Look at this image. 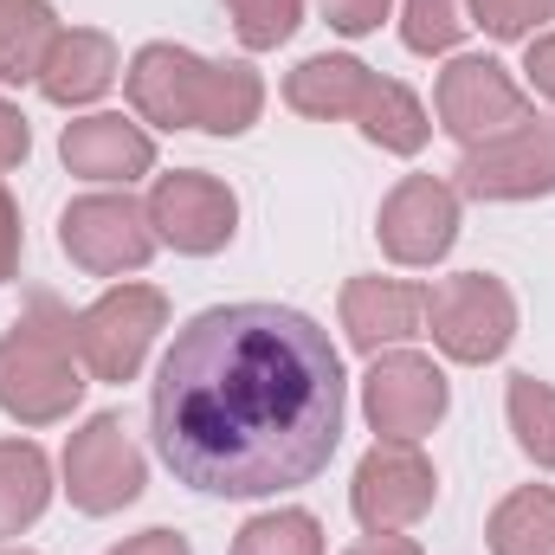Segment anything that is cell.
Instances as JSON below:
<instances>
[{"instance_id":"1","label":"cell","mask_w":555,"mask_h":555,"mask_svg":"<svg viewBox=\"0 0 555 555\" xmlns=\"http://www.w3.org/2000/svg\"><path fill=\"white\" fill-rule=\"evenodd\" d=\"M343 356L291 304H214L155 369V452L201 498H278L343 446Z\"/></svg>"},{"instance_id":"2","label":"cell","mask_w":555,"mask_h":555,"mask_svg":"<svg viewBox=\"0 0 555 555\" xmlns=\"http://www.w3.org/2000/svg\"><path fill=\"white\" fill-rule=\"evenodd\" d=\"M85 362L72 343V310L46 291L26 297V317L0 336V408L20 426H52L78 408Z\"/></svg>"},{"instance_id":"3","label":"cell","mask_w":555,"mask_h":555,"mask_svg":"<svg viewBox=\"0 0 555 555\" xmlns=\"http://www.w3.org/2000/svg\"><path fill=\"white\" fill-rule=\"evenodd\" d=\"M426 330H433V343H439L452 362L485 369V362H498V356L511 349V336H517V297H511L504 278H491V272L439 278V284L426 291Z\"/></svg>"},{"instance_id":"4","label":"cell","mask_w":555,"mask_h":555,"mask_svg":"<svg viewBox=\"0 0 555 555\" xmlns=\"http://www.w3.org/2000/svg\"><path fill=\"white\" fill-rule=\"evenodd\" d=\"M168 330V297L155 284H111L91 310L72 317V343L91 382H137L149 343Z\"/></svg>"},{"instance_id":"5","label":"cell","mask_w":555,"mask_h":555,"mask_svg":"<svg viewBox=\"0 0 555 555\" xmlns=\"http://www.w3.org/2000/svg\"><path fill=\"white\" fill-rule=\"evenodd\" d=\"M59 246L91 278H124V272H142L162 240H155L142 201H130V194H85L59 220Z\"/></svg>"},{"instance_id":"6","label":"cell","mask_w":555,"mask_h":555,"mask_svg":"<svg viewBox=\"0 0 555 555\" xmlns=\"http://www.w3.org/2000/svg\"><path fill=\"white\" fill-rule=\"evenodd\" d=\"M433 104H439V130L459 137L465 149L491 137H511L517 124H530V91L498 65V59H452L433 85Z\"/></svg>"},{"instance_id":"7","label":"cell","mask_w":555,"mask_h":555,"mask_svg":"<svg viewBox=\"0 0 555 555\" xmlns=\"http://www.w3.org/2000/svg\"><path fill=\"white\" fill-rule=\"evenodd\" d=\"M433 491H439V478L414 439H375L356 465L349 504H356V524L369 537H395V530H414L433 511Z\"/></svg>"},{"instance_id":"8","label":"cell","mask_w":555,"mask_h":555,"mask_svg":"<svg viewBox=\"0 0 555 555\" xmlns=\"http://www.w3.org/2000/svg\"><path fill=\"white\" fill-rule=\"evenodd\" d=\"M452 188L472 201H543L555 194V124L530 117L511 137H491L459 155Z\"/></svg>"},{"instance_id":"9","label":"cell","mask_w":555,"mask_h":555,"mask_svg":"<svg viewBox=\"0 0 555 555\" xmlns=\"http://www.w3.org/2000/svg\"><path fill=\"white\" fill-rule=\"evenodd\" d=\"M446 375L414 356V349H388V356H369V375H362V414L382 439H426L439 420H446Z\"/></svg>"},{"instance_id":"10","label":"cell","mask_w":555,"mask_h":555,"mask_svg":"<svg viewBox=\"0 0 555 555\" xmlns=\"http://www.w3.org/2000/svg\"><path fill=\"white\" fill-rule=\"evenodd\" d=\"M65 491L85 517H111L142 498V452L117 414H91L65 446Z\"/></svg>"},{"instance_id":"11","label":"cell","mask_w":555,"mask_h":555,"mask_svg":"<svg viewBox=\"0 0 555 555\" xmlns=\"http://www.w3.org/2000/svg\"><path fill=\"white\" fill-rule=\"evenodd\" d=\"M149 227L162 246L188 253V259H207L233 240L240 227V201L227 181L201 175V168H181V175H162L155 194H149Z\"/></svg>"},{"instance_id":"12","label":"cell","mask_w":555,"mask_h":555,"mask_svg":"<svg viewBox=\"0 0 555 555\" xmlns=\"http://www.w3.org/2000/svg\"><path fill=\"white\" fill-rule=\"evenodd\" d=\"M382 253L395 266H439L459 240V188L439 175H408L382 201Z\"/></svg>"},{"instance_id":"13","label":"cell","mask_w":555,"mask_h":555,"mask_svg":"<svg viewBox=\"0 0 555 555\" xmlns=\"http://www.w3.org/2000/svg\"><path fill=\"white\" fill-rule=\"evenodd\" d=\"M207 78H214V65L194 59L188 46H142L130 59V72H124L137 117L155 124V130H201Z\"/></svg>"},{"instance_id":"14","label":"cell","mask_w":555,"mask_h":555,"mask_svg":"<svg viewBox=\"0 0 555 555\" xmlns=\"http://www.w3.org/2000/svg\"><path fill=\"white\" fill-rule=\"evenodd\" d=\"M59 155H65V168L72 175H85V181H104V188H130L142 181L149 168H155V137L130 124V117H78V124H65V137H59Z\"/></svg>"},{"instance_id":"15","label":"cell","mask_w":555,"mask_h":555,"mask_svg":"<svg viewBox=\"0 0 555 555\" xmlns=\"http://www.w3.org/2000/svg\"><path fill=\"white\" fill-rule=\"evenodd\" d=\"M343 330L362 356H382L426 330V291L401 278H349L343 284Z\"/></svg>"},{"instance_id":"16","label":"cell","mask_w":555,"mask_h":555,"mask_svg":"<svg viewBox=\"0 0 555 555\" xmlns=\"http://www.w3.org/2000/svg\"><path fill=\"white\" fill-rule=\"evenodd\" d=\"M117 39L111 33H91V26H72L52 39L46 65H39V91L59 104V111H78V104H98L111 85H117Z\"/></svg>"},{"instance_id":"17","label":"cell","mask_w":555,"mask_h":555,"mask_svg":"<svg viewBox=\"0 0 555 555\" xmlns=\"http://www.w3.org/2000/svg\"><path fill=\"white\" fill-rule=\"evenodd\" d=\"M375 91V72L349 52H317L304 59L291 78H284V104L297 117H317V124H336V117H356L362 98Z\"/></svg>"},{"instance_id":"18","label":"cell","mask_w":555,"mask_h":555,"mask_svg":"<svg viewBox=\"0 0 555 555\" xmlns=\"http://www.w3.org/2000/svg\"><path fill=\"white\" fill-rule=\"evenodd\" d=\"M52 504V465L33 439H0V537H20Z\"/></svg>"},{"instance_id":"19","label":"cell","mask_w":555,"mask_h":555,"mask_svg":"<svg viewBox=\"0 0 555 555\" xmlns=\"http://www.w3.org/2000/svg\"><path fill=\"white\" fill-rule=\"evenodd\" d=\"M356 124H362V137L375 142V149H388V155H420V149H426V137H433L426 104H420L401 78H375V91L362 98Z\"/></svg>"},{"instance_id":"20","label":"cell","mask_w":555,"mask_h":555,"mask_svg":"<svg viewBox=\"0 0 555 555\" xmlns=\"http://www.w3.org/2000/svg\"><path fill=\"white\" fill-rule=\"evenodd\" d=\"M59 13L46 0H0V78L7 85H39V65L59 39Z\"/></svg>"},{"instance_id":"21","label":"cell","mask_w":555,"mask_h":555,"mask_svg":"<svg viewBox=\"0 0 555 555\" xmlns=\"http://www.w3.org/2000/svg\"><path fill=\"white\" fill-rule=\"evenodd\" d=\"M491 555H555V491L550 485H524L491 511L485 530Z\"/></svg>"},{"instance_id":"22","label":"cell","mask_w":555,"mask_h":555,"mask_svg":"<svg viewBox=\"0 0 555 555\" xmlns=\"http://www.w3.org/2000/svg\"><path fill=\"white\" fill-rule=\"evenodd\" d=\"M259 111H266V85H259V72H253V65H240V59L214 65L201 130H207V137H246V130L259 124Z\"/></svg>"},{"instance_id":"23","label":"cell","mask_w":555,"mask_h":555,"mask_svg":"<svg viewBox=\"0 0 555 555\" xmlns=\"http://www.w3.org/2000/svg\"><path fill=\"white\" fill-rule=\"evenodd\" d=\"M504 408H511V433H517L524 459H537L543 472H555V388L537 382V375H511Z\"/></svg>"},{"instance_id":"24","label":"cell","mask_w":555,"mask_h":555,"mask_svg":"<svg viewBox=\"0 0 555 555\" xmlns=\"http://www.w3.org/2000/svg\"><path fill=\"white\" fill-rule=\"evenodd\" d=\"M233 555H323V524L310 511H266L240 530Z\"/></svg>"},{"instance_id":"25","label":"cell","mask_w":555,"mask_h":555,"mask_svg":"<svg viewBox=\"0 0 555 555\" xmlns=\"http://www.w3.org/2000/svg\"><path fill=\"white\" fill-rule=\"evenodd\" d=\"M465 0H408V20H401V39H408V52L420 59H439V52H452L459 39H465Z\"/></svg>"},{"instance_id":"26","label":"cell","mask_w":555,"mask_h":555,"mask_svg":"<svg viewBox=\"0 0 555 555\" xmlns=\"http://www.w3.org/2000/svg\"><path fill=\"white\" fill-rule=\"evenodd\" d=\"M227 13H233V33H240V46H253V52H272V46H284V39L297 33V20H304V0H227Z\"/></svg>"},{"instance_id":"27","label":"cell","mask_w":555,"mask_h":555,"mask_svg":"<svg viewBox=\"0 0 555 555\" xmlns=\"http://www.w3.org/2000/svg\"><path fill=\"white\" fill-rule=\"evenodd\" d=\"M543 20H555V0H472V26L491 39H537Z\"/></svg>"},{"instance_id":"28","label":"cell","mask_w":555,"mask_h":555,"mask_svg":"<svg viewBox=\"0 0 555 555\" xmlns=\"http://www.w3.org/2000/svg\"><path fill=\"white\" fill-rule=\"evenodd\" d=\"M323 20H330L336 33L362 39V33H375V26L388 20V0H323Z\"/></svg>"},{"instance_id":"29","label":"cell","mask_w":555,"mask_h":555,"mask_svg":"<svg viewBox=\"0 0 555 555\" xmlns=\"http://www.w3.org/2000/svg\"><path fill=\"white\" fill-rule=\"evenodd\" d=\"M524 72H530V91L555 104V33H537L530 52H524Z\"/></svg>"},{"instance_id":"30","label":"cell","mask_w":555,"mask_h":555,"mask_svg":"<svg viewBox=\"0 0 555 555\" xmlns=\"http://www.w3.org/2000/svg\"><path fill=\"white\" fill-rule=\"evenodd\" d=\"M26 149H33L26 117H20L13 104H0V175H7V168H20V162H26Z\"/></svg>"},{"instance_id":"31","label":"cell","mask_w":555,"mask_h":555,"mask_svg":"<svg viewBox=\"0 0 555 555\" xmlns=\"http://www.w3.org/2000/svg\"><path fill=\"white\" fill-rule=\"evenodd\" d=\"M13 266H20V207H13L7 188H0V284L13 278Z\"/></svg>"},{"instance_id":"32","label":"cell","mask_w":555,"mask_h":555,"mask_svg":"<svg viewBox=\"0 0 555 555\" xmlns=\"http://www.w3.org/2000/svg\"><path fill=\"white\" fill-rule=\"evenodd\" d=\"M111 555H194V550H188L181 530H142V537H130L124 550H111Z\"/></svg>"},{"instance_id":"33","label":"cell","mask_w":555,"mask_h":555,"mask_svg":"<svg viewBox=\"0 0 555 555\" xmlns=\"http://www.w3.org/2000/svg\"><path fill=\"white\" fill-rule=\"evenodd\" d=\"M349 555H426V550H420L408 530H395V537H369V543H356Z\"/></svg>"},{"instance_id":"34","label":"cell","mask_w":555,"mask_h":555,"mask_svg":"<svg viewBox=\"0 0 555 555\" xmlns=\"http://www.w3.org/2000/svg\"><path fill=\"white\" fill-rule=\"evenodd\" d=\"M0 555H33V550H0Z\"/></svg>"}]
</instances>
